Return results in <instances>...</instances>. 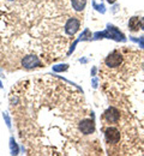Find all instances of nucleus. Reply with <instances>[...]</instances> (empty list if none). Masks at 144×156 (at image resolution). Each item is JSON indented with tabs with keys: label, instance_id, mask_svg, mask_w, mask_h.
<instances>
[{
	"label": "nucleus",
	"instance_id": "obj_2",
	"mask_svg": "<svg viewBox=\"0 0 144 156\" xmlns=\"http://www.w3.org/2000/svg\"><path fill=\"white\" fill-rule=\"evenodd\" d=\"M123 62V55L118 52V51H113L111 54H108V57L104 59V64L106 66L111 67V69H114V67H118L120 66Z\"/></svg>",
	"mask_w": 144,
	"mask_h": 156
},
{
	"label": "nucleus",
	"instance_id": "obj_11",
	"mask_svg": "<svg viewBox=\"0 0 144 156\" xmlns=\"http://www.w3.org/2000/svg\"><path fill=\"white\" fill-rule=\"evenodd\" d=\"M78 40H79V41H91L93 37H91V33H90V30H89V29H85L82 34L79 35Z\"/></svg>",
	"mask_w": 144,
	"mask_h": 156
},
{
	"label": "nucleus",
	"instance_id": "obj_4",
	"mask_svg": "<svg viewBox=\"0 0 144 156\" xmlns=\"http://www.w3.org/2000/svg\"><path fill=\"white\" fill-rule=\"evenodd\" d=\"M120 131L114 127V126H109L104 131V138L107 140V143H112V144H117L120 140Z\"/></svg>",
	"mask_w": 144,
	"mask_h": 156
},
{
	"label": "nucleus",
	"instance_id": "obj_21",
	"mask_svg": "<svg viewBox=\"0 0 144 156\" xmlns=\"http://www.w3.org/2000/svg\"><path fill=\"white\" fill-rule=\"evenodd\" d=\"M0 88H2V83H1V80H0Z\"/></svg>",
	"mask_w": 144,
	"mask_h": 156
},
{
	"label": "nucleus",
	"instance_id": "obj_10",
	"mask_svg": "<svg viewBox=\"0 0 144 156\" xmlns=\"http://www.w3.org/2000/svg\"><path fill=\"white\" fill-rule=\"evenodd\" d=\"M10 150H11V155H18L19 154V148H18V144L16 143L15 137L10 138Z\"/></svg>",
	"mask_w": 144,
	"mask_h": 156
},
{
	"label": "nucleus",
	"instance_id": "obj_3",
	"mask_svg": "<svg viewBox=\"0 0 144 156\" xmlns=\"http://www.w3.org/2000/svg\"><path fill=\"white\" fill-rule=\"evenodd\" d=\"M22 66L26 70H33V69L41 66V60L39 59V57L30 54V55H26L22 59Z\"/></svg>",
	"mask_w": 144,
	"mask_h": 156
},
{
	"label": "nucleus",
	"instance_id": "obj_17",
	"mask_svg": "<svg viewBox=\"0 0 144 156\" xmlns=\"http://www.w3.org/2000/svg\"><path fill=\"white\" fill-rule=\"evenodd\" d=\"M91 76H95V73H96V67H93V70H91Z\"/></svg>",
	"mask_w": 144,
	"mask_h": 156
},
{
	"label": "nucleus",
	"instance_id": "obj_22",
	"mask_svg": "<svg viewBox=\"0 0 144 156\" xmlns=\"http://www.w3.org/2000/svg\"><path fill=\"white\" fill-rule=\"evenodd\" d=\"M9 1H13V0H9Z\"/></svg>",
	"mask_w": 144,
	"mask_h": 156
},
{
	"label": "nucleus",
	"instance_id": "obj_9",
	"mask_svg": "<svg viewBox=\"0 0 144 156\" xmlns=\"http://www.w3.org/2000/svg\"><path fill=\"white\" fill-rule=\"evenodd\" d=\"M72 9L77 12H82L86 6V0H71Z\"/></svg>",
	"mask_w": 144,
	"mask_h": 156
},
{
	"label": "nucleus",
	"instance_id": "obj_15",
	"mask_svg": "<svg viewBox=\"0 0 144 156\" xmlns=\"http://www.w3.org/2000/svg\"><path fill=\"white\" fill-rule=\"evenodd\" d=\"M131 40L132 41H135V42H137L142 48H144V36H142V37H139V39H136V37H131Z\"/></svg>",
	"mask_w": 144,
	"mask_h": 156
},
{
	"label": "nucleus",
	"instance_id": "obj_18",
	"mask_svg": "<svg viewBox=\"0 0 144 156\" xmlns=\"http://www.w3.org/2000/svg\"><path fill=\"white\" fill-rule=\"evenodd\" d=\"M141 28H142V29L144 30V17L142 18V20H141Z\"/></svg>",
	"mask_w": 144,
	"mask_h": 156
},
{
	"label": "nucleus",
	"instance_id": "obj_8",
	"mask_svg": "<svg viewBox=\"0 0 144 156\" xmlns=\"http://www.w3.org/2000/svg\"><path fill=\"white\" fill-rule=\"evenodd\" d=\"M128 29L132 31V33H136V31H139L141 29V20L138 17H132L128 20Z\"/></svg>",
	"mask_w": 144,
	"mask_h": 156
},
{
	"label": "nucleus",
	"instance_id": "obj_12",
	"mask_svg": "<svg viewBox=\"0 0 144 156\" xmlns=\"http://www.w3.org/2000/svg\"><path fill=\"white\" fill-rule=\"evenodd\" d=\"M67 70H68V65L67 64H59V65L53 66V71L54 72H65Z\"/></svg>",
	"mask_w": 144,
	"mask_h": 156
},
{
	"label": "nucleus",
	"instance_id": "obj_5",
	"mask_svg": "<svg viewBox=\"0 0 144 156\" xmlns=\"http://www.w3.org/2000/svg\"><path fill=\"white\" fill-rule=\"evenodd\" d=\"M103 118L109 124H115L120 120V112L115 108V107H108L104 113H103Z\"/></svg>",
	"mask_w": 144,
	"mask_h": 156
},
{
	"label": "nucleus",
	"instance_id": "obj_20",
	"mask_svg": "<svg viewBox=\"0 0 144 156\" xmlns=\"http://www.w3.org/2000/svg\"><path fill=\"white\" fill-rule=\"evenodd\" d=\"M79 61H81V62H86L88 60H86V59H79Z\"/></svg>",
	"mask_w": 144,
	"mask_h": 156
},
{
	"label": "nucleus",
	"instance_id": "obj_19",
	"mask_svg": "<svg viewBox=\"0 0 144 156\" xmlns=\"http://www.w3.org/2000/svg\"><path fill=\"white\" fill-rule=\"evenodd\" d=\"M115 1H117V0H107V2H108V4H111V5L115 4Z\"/></svg>",
	"mask_w": 144,
	"mask_h": 156
},
{
	"label": "nucleus",
	"instance_id": "obj_6",
	"mask_svg": "<svg viewBox=\"0 0 144 156\" xmlns=\"http://www.w3.org/2000/svg\"><path fill=\"white\" fill-rule=\"evenodd\" d=\"M79 27H81L79 20H77V18H75V17L68 18L67 22H66V24H65V33H66L67 35H70V36H73V35L78 31Z\"/></svg>",
	"mask_w": 144,
	"mask_h": 156
},
{
	"label": "nucleus",
	"instance_id": "obj_13",
	"mask_svg": "<svg viewBox=\"0 0 144 156\" xmlns=\"http://www.w3.org/2000/svg\"><path fill=\"white\" fill-rule=\"evenodd\" d=\"M93 6H94V9H95L96 11H99L100 13H104V12H106V7H104V5H103V4L97 5L95 1H93Z\"/></svg>",
	"mask_w": 144,
	"mask_h": 156
},
{
	"label": "nucleus",
	"instance_id": "obj_16",
	"mask_svg": "<svg viewBox=\"0 0 144 156\" xmlns=\"http://www.w3.org/2000/svg\"><path fill=\"white\" fill-rule=\"evenodd\" d=\"M93 88H97V79L96 78H93Z\"/></svg>",
	"mask_w": 144,
	"mask_h": 156
},
{
	"label": "nucleus",
	"instance_id": "obj_1",
	"mask_svg": "<svg viewBox=\"0 0 144 156\" xmlns=\"http://www.w3.org/2000/svg\"><path fill=\"white\" fill-rule=\"evenodd\" d=\"M101 39H111L118 42H126V36L114 25L108 24L107 29L103 31H97L94 34L93 40H101Z\"/></svg>",
	"mask_w": 144,
	"mask_h": 156
},
{
	"label": "nucleus",
	"instance_id": "obj_14",
	"mask_svg": "<svg viewBox=\"0 0 144 156\" xmlns=\"http://www.w3.org/2000/svg\"><path fill=\"white\" fill-rule=\"evenodd\" d=\"M2 118H4V120H5L6 125H7V127L11 129V119H10V117H9V114H7L6 112H4V113H2Z\"/></svg>",
	"mask_w": 144,
	"mask_h": 156
},
{
	"label": "nucleus",
	"instance_id": "obj_7",
	"mask_svg": "<svg viewBox=\"0 0 144 156\" xmlns=\"http://www.w3.org/2000/svg\"><path fill=\"white\" fill-rule=\"evenodd\" d=\"M78 129L83 135H91L95 131V122L93 119H83L78 124Z\"/></svg>",
	"mask_w": 144,
	"mask_h": 156
}]
</instances>
